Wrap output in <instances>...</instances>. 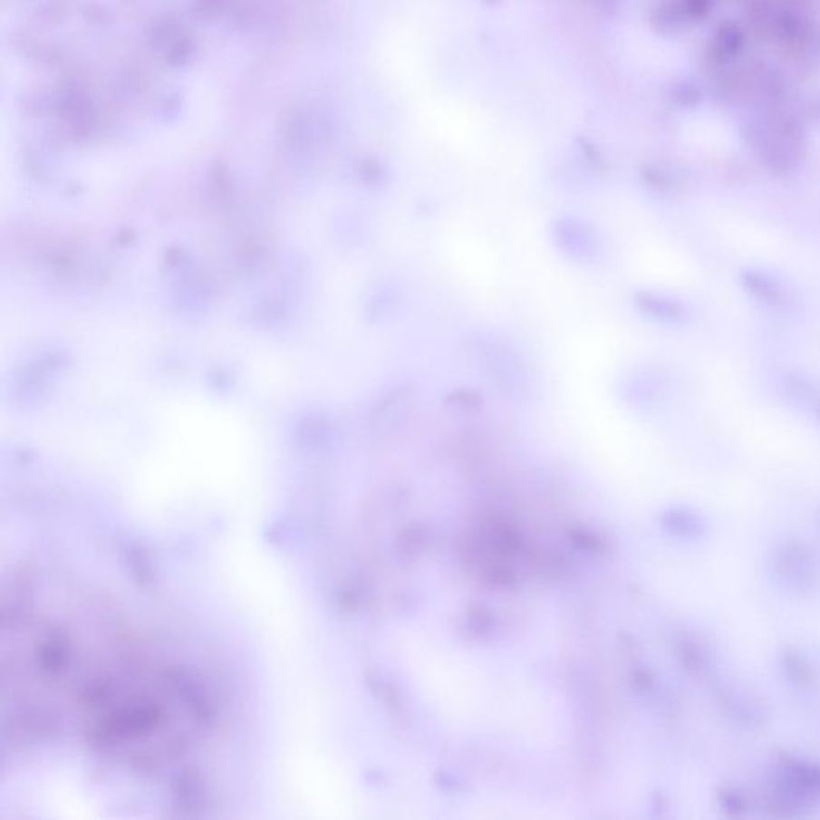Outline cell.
Returning <instances> with one entry per match:
<instances>
[{"label": "cell", "instance_id": "obj_1", "mask_svg": "<svg viewBox=\"0 0 820 820\" xmlns=\"http://www.w3.org/2000/svg\"><path fill=\"white\" fill-rule=\"evenodd\" d=\"M473 358L490 385L508 396H521L529 386V372L516 348L502 338L481 335L473 342Z\"/></svg>", "mask_w": 820, "mask_h": 820}, {"label": "cell", "instance_id": "obj_2", "mask_svg": "<svg viewBox=\"0 0 820 820\" xmlns=\"http://www.w3.org/2000/svg\"><path fill=\"white\" fill-rule=\"evenodd\" d=\"M555 246L569 260L577 263L598 262L604 254V241L600 231L577 217H561L552 223Z\"/></svg>", "mask_w": 820, "mask_h": 820}, {"label": "cell", "instance_id": "obj_3", "mask_svg": "<svg viewBox=\"0 0 820 820\" xmlns=\"http://www.w3.org/2000/svg\"><path fill=\"white\" fill-rule=\"evenodd\" d=\"M414 398V386L410 381L390 386L373 407V423L385 431L402 427L412 414Z\"/></svg>", "mask_w": 820, "mask_h": 820}, {"label": "cell", "instance_id": "obj_4", "mask_svg": "<svg viewBox=\"0 0 820 820\" xmlns=\"http://www.w3.org/2000/svg\"><path fill=\"white\" fill-rule=\"evenodd\" d=\"M634 304L644 316L655 323L681 325L690 319V308L681 300L651 290H638L633 295Z\"/></svg>", "mask_w": 820, "mask_h": 820}, {"label": "cell", "instance_id": "obj_5", "mask_svg": "<svg viewBox=\"0 0 820 820\" xmlns=\"http://www.w3.org/2000/svg\"><path fill=\"white\" fill-rule=\"evenodd\" d=\"M745 290L750 294L751 297L758 300L759 304H767V306H779L786 302V289L782 287V284L759 271H745L742 277Z\"/></svg>", "mask_w": 820, "mask_h": 820}, {"label": "cell", "instance_id": "obj_6", "mask_svg": "<svg viewBox=\"0 0 820 820\" xmlns=\"http://www.w3.org/2000/svg\"><path fill=\"white\" fill-rule=\"evenodd\" d=\"M400 304V289L393 283H380L367 298V316L381 323L396 313Z\"/></svg>", "mask_w": 820, "mask_h": 820}, {"label": "cell", "instance_id": "obj_7", "mask_svg": "<svg viewBox=\"0 0 820 820\" xmlns=\"http://www.w3.org/2000/svg\"><path fill=\"white\" fill-rule=\"evenodd\" d=\"M484 404L483 394L471 386L455 388L444 398V406L449 412L457 415L476 414Z\"/></svg>", "mask_w": 820, "mask_h": 820}, {"label": "cell", "instance_id": "obj_8", "mask_svg": "<svg viewBox=\"0 0 820 820\" xmlns=\"http://www.w3.org/2000/svg\"><path fill=\"white\" fill-rule=\"evenodd\" d=\"M786 669H792L793 678L796 681H809L811 680L806 663L803 662L798 655H790L786 661Z\"/></svg>", "mask_w": 820, "mask_h": 820}]
</instances>
